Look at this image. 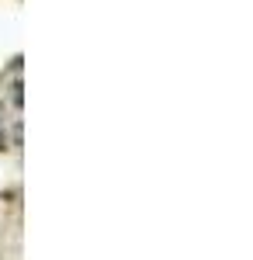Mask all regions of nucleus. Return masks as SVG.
Listing matches in <instances>:
<instances>
[{"instance_id":"1","label":"nucleus","mask_w":253,"mask_h":260,"mask_svg":"<svg viewBox=\"0 0 253 260\" xmlns=\"http://www.w3.org/2000/svg\"><path fill=\"white\" fill-rule=\"evenodd\" d=\"M0 139H4V121H0Z\"/></svg>"}]
</instances>
